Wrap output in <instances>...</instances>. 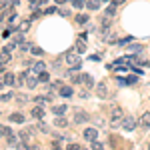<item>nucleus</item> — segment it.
Returning a JSON list of instances; mask_svg holds the SVG:
<instances>
[{
  "label": "nucleus",
  "mask_w": 150,
  "mask_h": 150,
  "mask_svg": "<svg viewBox=\"0 0 150 150\" xmlns=\"http://www.w3.org/2000/svg\"><path fill=\"white\" fill-rule=\"evenodd\" d=\"M66 62H68L70 66H74V70H78V68H80V64H82L78 52H66Z\"/></svg>",
  "instance_id": "1"
},
{
  "label": "nucleus",
  "mask_w": 150,
  "mask_h": 150,
  "mask_svg": "<svg viewBox=\"0 0 150 150\" xmlns=\"http://www.w3.org/2000/svg\"><path fill=\"white\" fill-rule=\"evenodd\" d=\"M122 128H124L126 132H132V130L136 128V118H134V116H124V118H122Z\"/></svg>",
  "instance_id": "2"
},
{
  "label": "nucleus",
  "mask_w": 150,
  "mask_h": 150,
  "mask_svg": "<svg viewBox=\"0 0 150 150\" xmlns=\"http://www.w3.org/2000/svg\"><path fill=\"white\" fill-rule=\"evenodd\" d=\"M82 136H84V140H88V142H94V140H98V130L96 128H84L82 130Z\"/></svg>",
  "instance_id": "3"
},
{
  "label": "nucleus",
  "mask_w": 150,
  "mask_h": 150,
  "mask_svg": "<svg viewBox=\"0 0 150 150\" xmlns=\"http://www.w3.org/2000/svg\"><path fill=\"white\" fill-rule=\"evenodd\" d=\"M34 74H36V72H26V86H28V88H36L38 82H40Z\"/></svg>",
  "instance_id": "4"
},
{
  "label": "nucleus",
  "mask_w": 150,
  "mask_h": 150,
  "mask_svg": "<svg viewBox=\"0 0 150 150\" xmlns=\"http://www.w3.org/2000/svg\"><path fill=\"white\" fill-rule=\"evenodd\" d=\"M80 84H82V86H86V88H92V86H94V78H92V76H88V74H80Z\"/></svg>",
  "instance_id": "5"
},
{
  "label": "nucleus",
  "mask_w": 150,
  "mask_h": 150,
  "mask_svg": "<svg viewBox=\"0 0 150 150\" xmlns=\"http://www.w3.org/2000/svg\"><path fill=\"white\" fill-rule=\"evenodd\" d=\"M52 112H54V116L66 114V112H68V106H66V104H54V106H52Z\"/></svg>",
  "instance_id": "6"
},
{
  "label": "nucleus",
  "mask_w": 150,
  "mask_h": 150,
  "mask_svg": "<svg viewBox=\"0 0 150 150\" xmlns=\"http://www.w3.org/2000/svg\"><path fill=\"white\" fill-rule=\"evenodd\" d=\"M2 84H4V86H6V84H8V86H10V84H16L14 74H12V72H8V74H6V72H2Z\"/></svg>",
  "instance_id": "7"
},
{
  "label": "nucleus",
  "mask_w": 150,
  "mask_h": 150,
  "mask_svg": "<svg viewBox=\"0 0 150 150\" xmlns=\"http://www.w3.org/2000/svg\"><path fill=\"white\" fill-rule=\"evenodd\" d=\"M30 114H32V118H36V120H42V118H44V108L38 104L36 108H32V112H30Z\"/></svg>",
  "instance_id": "8"
},
{
  "label": "nucleus",
  "mask_w": 150,
  "mask_h": 150,
  "mask_svg": "<svg viewBox=\"0 0 150 150\" xmlns=\"http://www.w3.org/2000/svg\"><path fill=\"white\" fill-rule=\"evenodd\" d=\"M88 120V114L86 112H82V110H76V116H74V122L76 124H84Z\"/></svg>",
  "instance_id": "9"
},
{
  "label": "nucleus",
  "mask_w": 150,
  "mask_h": 150,
  "mask_svg": "<svg viewBox=\"0 0 150 150\" xmlns=\"http://www.w3.org/2000/svg\"><path fill=\"white\" fill-rule=\"evenodd\" d=\"M10 122H14V124H24V114H20V112H14V114L10 116Z\"/></svg>",
  "instance_id": "10"
},
{
  "label": "nucleus",
  "mask_w": 150,
  "mask_h": 150,
  "mask_svg": "<svg viewBox=\"0 0 150 150\" xmlns=\"http://www.w3.org/2000/svg\"><path fill=\"white\" fill-rule=\"evenodd\" d=\"M140 126L150 128V112H144V114L140 116Z\"/></svg>",
  "instance_id": "11"
},
{
  "label": "nucleus",
  "mask_w": 150,
  "mask_h": 150,
  "mask_svg": "<svg viewBox=\"0 0 150 150\" xmlns=\"http://www.w3.org/2000/svg\"><path fill=\"white\" fill-rule=\"evenodd\" d=\"M58 92H60V96H64V98H70L72 96V88L70 86H60Z\"/></svg>",
  "instance_id": "12"
},
{
  "label": "nucleus",
  "mask_w": 150,
  "mask_h": 150,
  "mask_svg": "<svg viewBox=\"0 0 150 150\" xmlns=\"http://www.w3.org/2000/svg\"><path fill=\"white\" fill-rule=\"evenodd\" d=\"M54 124H56V126H60V128H64V126H68V120L64 118V114H60V116H56Z\"/></svg>",
  "instance_id": "13"
},
{
  "label": "nucleus",
  "mask_w": 150,
  "mask_h": 150,
  "mask_svg": "<svg viewBox=\"0 0 150 150\" xmlns=\"http://www.w3.org/2000/svg\"><path fill=\"white\" fill-rule=\"evenodd\" d=\"M74 50H76V52H86V40H80V38H78V42H76Z\"/></svg>",
  "instance_id": "14"
},
{
  "label": "nucleus",
  "mask_w": 150,
  "mask_h": 150,
  "mask_svg": "<svg viewBox=\"0 0 150 150\" xmlns=\"http://www.w3.org/2000/svg\"><path fill=\"white\" fill-rule=\"evenodd\" d=\"M32 70H34L36 74H40V72L46 70V66H44V62H34V64H32Z\"/></svg>",
  "instance_id": "15"
},
{
  "label": "nucleus",
  "mask_w": 150,
  "mask_h": 150,
  "mask_svg": "<svg viewBox=\"0 0 150 150\" xmlns=\"http://www.w3.org/2000/svg\"><path fill=\"white\" fill-rule=\"evenodd\" d=\"M100 2H102V0H88L86 6H88L90 10H98V8H100Z\"/></svg>",
  "instance_id": "16"
},
{
  "label": "nucleus",
  "mask_w": 150,
  "mask_h": 150,
  "mask_svg": "<svg viewBox=\"0 0 150 150\" xmlns=\"http://www.w3.org/2000/svg\"><path fill=\"white\" fill-rule=\"evenodd\" d=\"M24 84H26V72H22V74L16 78V84H14V86H24Z\"/></svg>",
  "instance_id": "17"
},
{
  "label": "nucleus",
  "mask_w": 150,
  "mask_h": 150,
  "mask_svg": "<svg viewBox=\"0 0 150 150\" xmlns=\"http://www.w3.org/2000/svg\"><path fill=\"white\" fill-rule=\"evenodd\" d=\"M96 94H98L100 98H104V96L108 94V90H106V86H102V84H100V86H96Z\"/></svg>",
  "instance_id": "18"
},
{
  "label": "nucleus",
  "mask_w": 150,
  "mask_h": 150,
  "mask_svg": "<svg viewBox=\"0 0 150 150\" xmlns=\"http://www.w3.org/2000/svg\"><path fill=\"white\" fill-rule=\"evenodd\" d=\"M88 20H90V18H88L86 14H78V16H76V22H78V24H82V26H84V24L88 22Z\"/></svg>",
  "instance_id": "19"
},
{
  "label": "nucleus",
  "mask_w": 150,
  "mask_h": 150,
  "mask_svg": "<svg viewBox=\"0 0 150 150\" xmlns=\"http://www.w3.org/2000/svg\"><path fill=\"white\" fill-rule=\"evenodd\" d=\"M72 2H74L72 6H74V8H78V10H82V8L86 6V2H84V0H72Z\"/></svg>",
  "instance_id": "20"
},
{
  "label": "nucleus",
  "mask_w": 150,
  "mask_h": 150,
  "mask_svg": "<svg viewBox=\"0 0 150 150\" xmlns=\"http://www.w3.org/2000/svg\"><path fill=\"white\" fill-rule=\"evenodd\" d=\"M38 80H40V82H48V80H50V76H48V72H46V70L38 74Z\"/></svg>",
  "instance_id": "21"
},
{
  "label": "nucleus",
  "mask_w": 150,
  "mask_h": 150,
  "mask_svg": "<svg viewBox=\"0 0 150 150\" xmlns=\"http://www.w3.org/2000/svg\"><path fill=\"white\" fill-rule=\"evenodd\" d=\"M140 50H142V46H140V44H134V46L128 48V52H130V54H138Z\"/></svg>",
  "instance_id": "22"
},
{
  "label": "nucleus",
  "mask_w": 150,
  "mask_h": 150,
  "mask_svg": "<svg viewBox=\"0 0 150 150\" xmlns=\"http://www.w3.org/2000/svg\"><path fill=\"white\" fill-rule=\"evenodd\" d=\"M20 50L22 52H28V50H32V44L30 42H20Z\"/></svg>",
  "instance_id": "23"
},
{
  "label": "nucleus",
  "mask_w": 150,
  "mask_h": 150,
  "mask_svg": "<svg viewBox=\"0 0 150 150\" xmlns=\"http://www.w3.org/2000/svg\"><path fill=\"white\" fill-rule=\"evenodd\" d=\"M28 2H30L32 8H38V4H46L48 0H28Z\"/></svg>",
  "instance_id": "24"
},
{
  "label": "nucleus",
  "mask_w": 150,
  "mask_h": 150,
  "mask_svg": "<svg viewBox=\"0 0 150 150\" xmlns=\"http://www.w3.org/2000/svg\"><path fill=\"white\" fill-rule=\"evenodd\" d=\"M28 28H30V22H28V20H26V22H22L20 26H18V30H20V32H26Z\"/></svg>",
  "instance_id": "25"
},
{
  "label": "nucleus",
  "mask_w": 150,
  "mask_h": 150,
  "mask_svg": "<svg viewBox=\"0 0 150 150\" xmlns=\"http://www.w3.org/2000/svg\"><path fill=\"white\" fill-rule=\"evenodd\" d=\"M12 96H14L12 92H2V102H8V100H12Z\"/></svg>",
  "instance_id": "26"
},
{
  "label": "nucleus",
  "mask_w": 150,
  "mask_h": 150,
  "mask_svg": "<svg viewBox=\"0 0 150 150\" xmlns=\"http://www.w3.org/2000/svg\"><path fill=\"white\" fill-rule=\"evenodd\" d=\"M34 102H36V104H40V106H44V104H46V98H44V96H36Z\"/></svg>",
  "instance_id": "27"
},
{
  "label": "nucleus",
  "mask_w": 150,
  "mask_h": 150,
  "mask_svg": "<svg viewBox=\"0 0 150 150\" xmlns=\"http://www.w3.org/2000/svg\"><path fill=\"white\" fill-rule=\"evenodd\" d=\"M12 134V130L8 126H2V136H4V138H6V136H10Z\"/></svg>",
  "instance_id": "28"
},
{
  "label": "nucleus",
  "mask_w": 150,
  "mask_h": 150,
  "mask_svg": "<svg viewBox=\"0 0 150 150\" xmlns=\"http://www.w3.org/2000/svg\"><path fill=\"white\" fill-rule=\"evenodd\" d=\"M30 54H34V56H42V54H44V52H42V50H40V48L32 46V52H30Z\"/></svg>",
  "instance_id": "29"
},
{
  "label": "nucleus",
  "mask_w": 150,
  "mask_h": 150,
  "mask_svg": "<svg viewBox=\"0 0 150 150\" xmlns=\"http://www.w3.org/2000/svg\"><path fill=\"white\" fill-rule=\"evenodd\" d=\"M100 148H104V146L98 142V140H94V142H92V150H100Z\"/></svg>",
  "instance_id": "30"
},
{
  "label": "nucleus",
  "mask_w": 150,
  "mask_h": 150,
  "mask_svg": "<svg viewBox=\"0 0 150 150\" xmlns=\"http://www.w3.org/2000/svg\"><path fill=\"white\" fill-rule=\"evenodd\" d=\"M68 148H70V150H82V146H80V144H76V142H70Z\"/></svg>",
  "instance_id": "31"
},
{
  "label": "nucleus",
  "mask_w": 150,
  "mask_h": 150,
  "mask_svg": "<svg viewBox=\"0 0 150 150\" xmlns=\"http://www.w3.org/2000/svg\"><path fill=\"white\" fill-rule=\"evenodd\" d=\"M132 42V36H126L124 40H120V46H124V44H130Z\"/></svg>",
  "instance_id": "32"
},
{
  "label": "nucleus",
  "mask_w": 150,
  "mask_h": 150,
  "mask_svg": "<svg viewBox=\"0 0 150 150\" xmlns=\"http://www.w3.org/2000/svg\"><path fill=\"white\" fill-rule=\"evenodd\" d=\"M16 100H18V102L22 104V102H26V100H28V98H26V96H24V94H20V96H16Z\"/></svg>",
  "instance_id": "33"
},
{
  "label": "nucleus",
  "mask_w": 150,
  "mask_h": 150,
  "mask_svg": "<svg viewBox=\"0 0 150 150\" xmlns=\"http://www.w3.org/2000/svg\"><path fill=\"white\" fill-rule=\"evenodd\" d=\"M16 20H18V16H16V14H12V16H10V24H16Z\"/></svg>",
  "instance_id": "34"
},
{
  "label": "nucleus",
  "mask_w": 150,
  "mask_h": 150,
  "mask_svg": "<svg viewBox=\"0 0 150 150\" xmlns=\"http://www.w3.org/2000/svg\"><path fill=\"white\" fill-rule=\"evenodd\" d=\"M122 2H124V0H112V4H114V6H120Z\"/></svg>",
  "instance_id": "35"
},
{
  "label": "nucleus",
  "mask_w": 150,
  "mask_h": 150,
  "mask_svg": "<svg viewBox=\"0 0 150 150\" xmlns=\"http://www.w3.org/2000/svg\"><path fill=\"white\" fill-rule=\"evenodd\" d=\"M10 4H12V6H18V4H20V0H10Z\"/></svg>",
  "instance_id": "36"
},
{
  "label": "nucleus",
  "mask_w": 150,
  "mask_h": 150,
  "mask_svg": "<svg viewBox=\"0 0 150 150\" xmlns=\"http://www.w3.org/2000/svg\"><path fill=\"white\" fill-rule=\"evenodd\" d=\"M56 2H58V4H62V2H66V0H56Z\"/></svg>",
  "instance_id": "37"
}]
</instances>
